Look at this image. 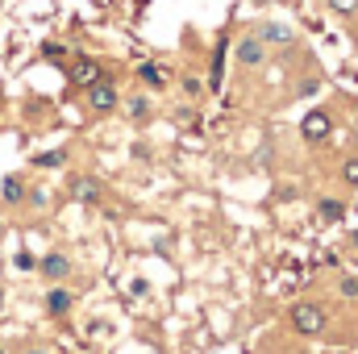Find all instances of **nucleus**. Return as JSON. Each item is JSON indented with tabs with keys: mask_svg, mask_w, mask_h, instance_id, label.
I'll return each instance as SVG.
<instances>
[{
	"mask_svg": "<svg viewBox=\"0 0 358 354\" xmlns=\"http://www.w3.org/2000/svg\"><path fill=\"white\" fill-rule=\"evenodd\" d=\"M292 325H296V334L317 338V334H325V309L321 304H296L292 309Z\"/></svg>",
	"mask_w": 358,
	"mask_h": 354,
	"instance_id": "nucleus-1",
	"label": "nucleus"
},
{
	"mask_svg": "<svg viewBox=\"0 0 358 354\" xmlns=\"http://www.w3.org/2000/svg\"><path fill=\"white\" fill-rule=\"evenodd\" d=\"M88 104L96 108V113H113L117 108V84L113 80H96V84H88Z\"/></svg>",
	"mask_w": 358,
	"mask_h": 354,
	"instance_id": "nucleus-2",
	"label": "nucleus"
},
{
	"mask_svg": "<svg viewBox=\"0 0 358 354\" xmlns=\"http://www.w3.org/2000/svg\"><path fill=\"white\" fill-rule=\"evenodd\" d=\"M329 129H334V121H329V113H321V108L304 113V121H300L304 142H325V138H329Z\"/></svg>",
	"mask_w": 358,
	"mask_h": 354,
	"instance_id": "nucleus-3",
	"label": "nucleus"
},
{
	"mask_svg": "<svg viewBox=\"0 0 358 354\" xmlns=\"http://www.w3.org/2000/svg\"><path fill=\"white\" fill-rule=\"evenodd\" d=\"M263 59H267V55H263V42H259V38H242V42H238V63H242V67H259Z\"/></svg>",
	"mask_w": 358,
	"mask_h": 354,
	"instance_id": "nucleus-4",
	"label": "nucleus"
},
{
	"mask_svg": "<svg viewBox=\"0 0 358 354\" xmlns=\"http://www.w3.org/2000/svg\"><path fill=\"white\" fill-rule=\"evenodd\" d=\"M71 80H76L80 88H88V84H96V80H100V67H96L92 59H80V63H76V71H71Z\"/></svg>",
	"mask_w": 358,
	"mask_h": 354,
	"instance_id": "nucleus-5",
	"label": "nucleus"
},
{
	"mask_svg": "<svg viewBox=\"0 0 358 354\" xmlns=\"http://www.w3.org/2000/svg\"><path fill=\"white\" fill-rule=\"evenodd\" d=\"M38 267H42V275H46V279H63V275L71 271V263H67L63 255H46Z\"/></svg>",
	"mask_w": 358,
	"mask_h": 354,
	"instance_id": "nucleus-6",
	"label": "nucleus"
},
{
	"mask_svg": "<svg viewBox=\"0 0 358 354\" xmlns=\"http://www.w3.org/2000/svg\"><path fill=\"white\" fill-rule=\"evenodd\" d=\"M0 196H4L8 204H21V200H25V183H21V179H4V183H0Z\"/></svg>",
	"mask_w": 358,
	"mask_h": 354,
	"instance_id": "nucleus-7",
	"label": "nucleus"
},
{
	"mask_svg": "<svg viewBox=\"0 0 358 354\" xmlns=\"http://www.w3.org/2000/svg\"><path fill=\"white\" fill-rule=\"evenodd\" d=\"M76 200H100V183L96 179H76Z\"/></svg>",
	"mask_w": 358,
	"mask_h": 354,
	"instance_id": "nucleus-8",
	"label": "nucleus"
},
{
	"mask_svg": "<svg viewBox=\"0 0 358 354\" xmlns=\"http://www.w3.org/2000/svg\"><path fill=\"white\" fill-rule=\"evenodd\" d=\"M317 208H321L325 221H342V217H346V204H338V200H321Z\"/></svg>",
	"mask_w": 358,
	"mask_h": 354,
	"instance_id": "nucleus-9",
	"label": "nucleus"
},
{
	"mask_svg": "<svg viewBox=\"0 0 358 354\" xmlns=\"http://www.w3.org/2000/svg\"><path fill=\"white\" fill-rule=\"evenodd\" d=\"M342 179H346V187H358V155H355V159H346V167H342Z\"/></svg>",
	"mask_w": 358,
	"mask_h": 354,
	"instance_id": "nucleus-10",
	"label": "nucleus"
},
{
	"mask_svg": "<svg viewBox=\"0 0 358 354\" xmlns=\"http://www.w3.org/2000/svg\"><path fill=\"white\" fill-rule=\"evenodd\" d=\"M329 8L338 17H350V13H358V0H329Z\"/></svg>",
	"mask_w": 358,
	"mask_h": 354,
	"instance_id": "nucleus-11",
	"label": "nucleus"
},
{
	"mask_svg": "<svg viewBox=\"0 0 358 354\" xmlns=\"http://www.w3.org/2000/svg\"><path fill=\"white\" fill-rule=\"evenodd\" d=\"M263 38H267V42H287L292 34H287L283 25H263Z\"/></svg>",
	"mask_w": 358,
	"mask_h": 354,
	"instance_id": "nucleus-12",
	"label": "nucleus"
},
{
	"mask_svg": "<svg viewBox=\"0 0 358 354\" xmlns=\"http://www.w3.org/2000/svg\"><path fill=\"white\" fill-rule=\"evenodd\" d=\"M67 304H71L67 292H50V313H67Z\"/></svg>",
	"mask_w": 358,
	"mask_h": 354,
	"instance_id": "nucleus-13",
	"label": "nucleus"
},
{
	"mask_svg": "<svg viewBox=\"0 0 358 354\" xmlns=\"http://www.w3.org/2000/svg\"><path fill=\"white\" fill-rule=\"evenodd\" d=\"M129 113H134V121H142V117H150V104L138 96V100H129Z\"/></svg>",
	"mask_w": 358,
	"mask_h": 354,
	"instance_id": "nucleus-14",
	"label": "nucleus"
},
{
	"mask_svg": "<svg viewBox=\"0 0 358 354\" xmlns=\"http://www.w3.org/2000/svg\"><path fill=\"white\" fill-rule=\"evenodd\" d=\"M63 163V155L55 150V155H38V167H59Z\"/></svg>",
	"mask_w": 358,
	"mask_h": 354,
	"instance_id": "nucleus-15",
	"label": "nucleus"
},
{
	"mask_svg": "<svg viewBox=\"0 0 358 354\" xmlns=\"http://www.w3.org/2000/svg\"><path fill=\"white\" fill-rule=\"evenodd\" d=\"M142 80H146V84H163V76H159V67H142Z\"/></svg>",
	"mask_w": 358,
	"mask_h": 354,
	"instance_id": "nucleus-16",
	"label": "nucleus"
},
{
	"mask_svg": "<svg viewBox=\"0 0 358 354\" xmlns=\"http://www.w3.org/2000/svg\"><path fill=\"white\" fill-rule=\"evenodd\" d=\"M342 296H358V279H350V275L342 279Z\"/></svg>",
	"mask_w": 358,
	"mask_h": 354,
	"instance_id": "nucleus-17",
	"label": "nucleus"
},
{
	"mask_svg": "<svg viewBox=\"0 0 358 354\" xmlns=\"http://www.w3.org/2000/svg\"><path fill=\"white\" fill-rule=\"evenodd\" d=\"M350 246H355V250H358V229H355V234H350Z\"/></svg>",
	"mask_w": 358,
	"mask_h": 354,
	"instance_id": "nucleus-18",
	"label": "nucleus"
},
{
	"mask_svg": "<svg viewBox=\"0 0 358 354\" xmlns=\"http://www.w3.org/2000/svg\"><path fill=\"white\" fill-rule=\"evenodd\" d=\"M0 309H4V288H0Z\"/></svg>",
	"mask_w": 358,
	"mask_h": 354,
	"instance_id": "nucleus-19",
	"label": "nucleus"
},
{
	"mask_svg": "<svg viewBox=\"0 0 358 354\" xmlns=\"http://www.w3.org/2000/svg\"><path fill=\"white\" fill-rule=\"evenodd\" d=\"M25 354H46V351H25Z\"/></svg>",
	"mask_w": 358,
	"mask_h": 354,
	"instance_id": "nucleus-20",
	"label": "nucleus"
},
{
	"mask_svg": "<svg viewBox=\"0 0 358 354\" xmlns=\"http://www.w3.org/2000/svg\"><path fill=\"white\" fill-rule=\"evenodd\" d=\"M0 354H4V346H0Z\"/></svg>",
	"mask_w": 358,
	"mask_h": 354,
	"instance_id": "nucleus-21",
	"label": "nucleus"
}]
</instances>
